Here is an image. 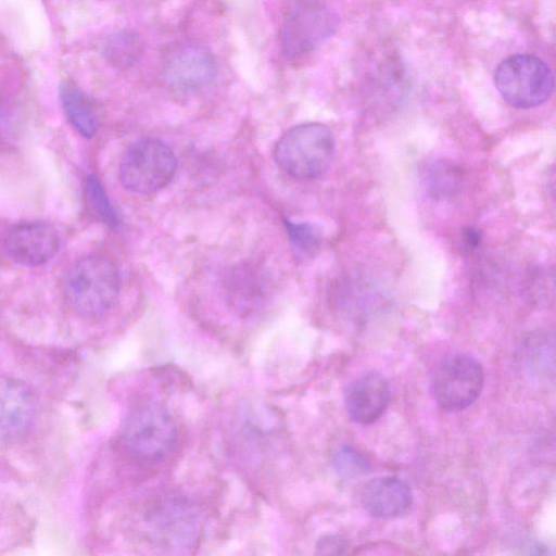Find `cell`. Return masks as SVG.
Segmentation results:
<instances>
[{"label":"cell","mask_w":556,"mask_h":556,"mask_svg":"<svg viewBox=\"0 0 556 556\" xmlns=\"http://www.w3.org/2000/svg\"><path fill=\"white\" fill-rule=\"evenodd\" d=\"M36 410L37 400L27 383L0 376V441L23 438L34 424Z\"/></svg>","instance_id":"10"},{"label":"cell","mask_w":556,"mask_h":556,"mask_svg":"<svg viewBox=\"0 0 556 556\" xmlns=\"http://www.w3.org/2000/svg\"><path fill=\"white\" fill-rule=\"evenodd\" d=\"M56 229L45 222H26L13 226L5 235L3 250L13 262L36 266L47 263L58 252Z\"/></svg>","instance_id":"8"},{"label":"cell","mask_w":556,"mask_h":556,"mask_svg":"<svg viewBox=\"0 0 556 556\" xmlns=\"http://www.w3.org/2000/svg\"><path fill=\"white\" fill-rule=\"evenodd\" d=\"M85 188L89 203L99 218L106 225L115 227L118 224L117 215L99 179L94 175H89L86 178Z\"/></svg>","instance_id":"18"},{"label":"cell","mask_w":556,"mask_h":556,"mask_svg":"<svg viewBox=\"0 0 556 556\" xmlns=\"http://www.w3.org/2000/svg\"><path fill=\"white\" fill-rule=\"evenodd\" d=\"M346 540L339 534H329L321 538L317 543L319 554H341L346 548Z\"/></svg>","instance_id":"19"},{"label":"cell","mask_w":556,"mask_h":556,"mask_svg":"<svg viewBox=\"0 0 556 556\" xmlns=\"http://www.w3.org/2000/svg\"><path fill=\"white\" fill-rule=\"evenodd\" d=\"M332 131L320 123H304L288 129L277 141L274 157L277 165L298 179L323 176L334 155Z\"/></svg>","instance_id":"1"},{"label":"cell","mask_w":556,"mask_h":556,"mask_svg":"<svg viewBox=\"0 0 556 556\" xmlns=\"http://www.w3.org/2000/svg\"><path fill=\"white\" fill-rule=\"evenodd\" d=\"M291 247L300 257L313 256L321 244L319 229L309 223L285 220Z\"/></svg>","instance_id":"16"},{"label":"cell","mask_w":556,"mask_h":556,"mask_svg":"<svg viewBox=\"0 0 556 556\" xmlns=\"http://www.w3.org/2000/svg\"><path fill=\"white\" fill-rule=\"evenodd\" d=\"M140 37L128 30L113 34L104 43L103 52L109 62L117 67H129L142 54Z\"/></svg>","instance_id":"15"},{"label":"cell","mask_w":556,"mask_h":556,"mask_svg":"<svg viewBox=\"0 0 556 556\" xmlns=\"http://www.w3.org/2000/svg\"><path fill=\"white\" fill-rule=\"evenodd\" d=\"M121 280L115 265L101 255L81 257L72 265L64 279L68 304L85 316L101 315L117 300Z\"/></svg>","instance_id":"2"},{"label":"cell","mask_w":556,"mask_h":556,"mask_svg":"<svg viewBox=\"0 0 556 556\" xmlns=\"http://www.w3.org/2000/svg\"><path fill=\"white\" fill-rule=\"evenodd\" d=\"M60 99L73 127L84 137H92L99 126V114L93 101L72 81L60 85Z\"/></svg>","instance_id":"13"},{"label":"cell","mask_w":556,"mask_h":556,"mask_svg":"<svg viewBox=\"0 0 556 556\" xmlns=\"http://www.w3.org/2000/svg\"><path fill=\"white\" fill-rule=\"evenodd\" d=\"M216 72V61L211 51L199 45L187 43L168 54L163 76L170 87L193 91L207 86Z\"/></svg>","instance_id":"9"},{"label":"cell","mask_w":556,"mask_h":556,"mask_svg":"<svg viewBox=\"0 0 556 556\" xmlns=\"http://www.w3.org/2000/svg\"><path fill=\"white\" fill-rule=\"evenodd\" d=\"M421 178L431 198L444 200L458 193L464 182V173L448 160L433 159L425 164Z\"/></svg>","instance_id":"14"},{"label":"cell","mask_w":556,"mask_h":556,"mask_svg":"<svg viewBox=\"0 0 556 556\" xmlns=\"http://www.w3.org/2000/svg\"><path fill=\"white\" fill-rule=\"evenodd\" d=\"M484 381L482 365L475 357L456 353L444 357L432 375V393L441 408L459 412L480 395Z\"/></svg>","instance_id":"7"},{"label":"cell","mask_w":556,"mask_h":556,"mask_svg":"<svg viewBox=\"0 0 556 556\" xmlns=\"http://www.w3.org/2000/svg\"><path fill=\"white\" fill-rule=\"evenodd\" d=\"M338 16L324 0H289L279 27L281 51L287 58L304 55L334 31Z\"/></svg>","instance_id":"3"},{"label":"cell","mask_w":556,"mask_h":556,"mask_svg":"<svg viewBox=\"0 0 556 556\" xmlns=\"http://www.w3.org/2000/svg\"><path fill=\"white\" fill-rule=\"evenodd\" d=\"M464 238L466 240V243L470 247H476L479 244L480 240H481V233L478 229L473 228V227H468L466 230H465V235H464Z\"/></svg>","instance_id":"20"},{"label":"cell","mask_w":556,"mask_h":556,"mask_svg":"<svg viewBox=\"0 0 556 556\" xmlns=\"http://www.w3.org/2000/svg\"><path fill=\"white\" fill-rule=\"evenodd\" d=\"M121 442L124 450L141 462H156L167 456L177 442V427L170 415L156 404H144L126 417Z\"/></svg>","instance_id":"5"},{"label":"cell","mask_w":556,"mask_h":556,"mask_svg":"<svg viewBox=\"0 0 556 556\" xmlns=\"http://www.w3.org/2000/svg\"><path fill=\"white\" fill-rule=\"evenodd\" d=\"M177 161L173 150L156 138H141L124 152L119 163L122 185L137 193H151L174 177Z\"/></svg>","instance_id":"6"},{"label":"cell","mask_w":556,"mask_h":556,"mask_svg":"<svg viewBox=\"0 0 556 556\" xmlns=\"http://www.w3.org/2000/svg\"><path fill=\"white\" fill-rule=\"evenodd\" d=\"M361 503L370 516L390 519L404 515L410 508L413 493L400 478L378 477L364 485Z\"/></svg>","instance_id":"12"},{"label":"cell","mask_w":556,"mask_h":556,"mask_svg":"<svg viewBox=\"0 0 556 556\" xmlns=\"http://www.w3.org/2000/svg\"><path fill=\"white\" fill-rule=\"evenodd\" d=\"M389 402V382L375 371L366 372L354 380L345 394L348 414L361 425L376 421L384 413Z\"/></svg>","instance_id":"11"},{"label":"cell","mask_w":556,"mask_h":556,"mask_svg":"<svg viewBox=\"0 0 556 556\" xmlns=\"http://www.w3.org/2000/svg\"><path fill=\"white\" fill-rule=\"evenodd\" d=\"M332 465L338 476L349 480L367 475L371 468L365 455L350 445H342L333 453Z\"/></svg>","instance_id":"17"},{"label":"cell","mask_w":556,"mask_h":556,"mask_svg":"<svg viewBox=\"0 0 556 556\" xmlns=\"http://www.w3.org/2000/svg\"><path fill=\"white\" fill-rule=\"evenodd\" d=\"M494 84L509 105L530 109L541 105L551 97L554 76L542 59L532 54H515L498 64Z\"/></svg>","instance_id":"4"}]
</instances>
